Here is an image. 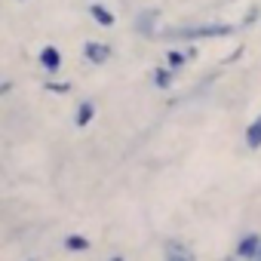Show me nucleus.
<instances>
[{
  "mask_svg": "<svg viewBox=\"0 0 261 261\" xmlns=\"http://www.w3.org/2000/svg\"><path fill=\"white\" fill-rule=\"evenodd\" d=\"M89 240L86 237H80V233H71V237H65V249L68 252H89Z\"/></svg>",
  "mask_w": 261,
  "mask_h": 261,
  "instance_id": "11",
  "label": "nucleus"
},
{
  "mask_svg": "<svg viewBox=\"0 0 261 261\" xmlns=\"http://www.w3.org/2000/svg\"><path fill=\"white\" fill-rule=\"evenodd\" d=\"M243 261H255L258 255H261V237L258 233H246L240 243H237V249H233Z\"/></svg>",
  "mask_w": 261,
  "mask_h": 261,
  "instance_id": "3",
  "label": "nucleus"
},
{
  "mask_svg": "<svg viewBox=\"0 0 261 261\" xmlns=\"http://www.w3.org/2000/svg\"><path fill=\"white\" fill-rule=\"evenodd\" d=\"M92 117H95V101H89V98H86V101H80V105H77L74 126H77V129H86V126L92 123Z\"/></svg>",
  "mask_w": 261,
  "mask_h": 261,
  "instance_id": "6",
  "label": "nucleus"
},
{
  "mask_svg": "<svg viewBox=\"0 0 261 261\" xmlns=\"http://www.w3.org/2000/svg\"><path fill=\"white\" fill-rule=\"evenodd\" d=\"M40 65H43L49 74H56V71L62 68V53H59L56 46H43V49H40Z\"/></svg>",
  "mask_w": 261,
  "mask_h": 261,
  "instance_id": "5",
  "label": "nucleus"
},
{
  "mask_svg": "<svg viewBox=\"0 0 261 261\" xmlns=\"http://www.w3.org/2000/svg\"><path fill=\"white\" fill-rule=\"evenodd\" d=\"M255 261H261V255H258V258H255Z\"/></svg>",
  "mask_w": 261,
  "mask_h": 261,
  "instance_id": "16",
  "label": "nucleus"
},
{
  "mask_svg": "<svg viewBox=\"0 0 261 261\" xmlns=\"http://www.w3.org/2000/svg\"><path fill=\"white\" fill-rule=\"evenodd\" d=\"M157 16H160L157 10L142 13V16H139V34H157V31H154V19H157Z\"/></svg>",
  "mask_w": 261,
  "mask_h": 261,
  "instance_id": "12",
  "label": "nucleus"
},
{
  "mask_svg": "<svg viewBox=\"0 0 261 261\" xmlns=\"http://www.w3.org/2000/svg\"><path fill=\"white\" fill-rule=\"evenodd\" d=\"M163 261H197V255L191 252V246H185L181 240H169L166 243V258Z\"/></svg>",
  "mask_w": 261,
  "mask_h": 261,
  "instance_id": "4",
  "label": "nucleus"
},
{
  "mask_svg": "<svg viewBox=\"0 0 261 261\" xmlns=\"http://www.w3.org/2000/svg\"><path fill=\"white\" fill-rule=\"evenodd\" d=\"M111 261H123V258H120V255H114V258H111Z\"/></svg>",
  "mask_w": 261,
  "mask_h": 261,
  "instance_id": "15",
  "label": "nucleus"
},
{
  "mask_svg": "<svg viewBox=\"0 0 261 261\" xmlns=\"http://www.w3.org/2000/svg\"><path fill=\"white\" fill-rule=\"evenodd\" d=\"M233 25H194V28H172L163 37L169 40H209V37H230Z\"/></svg>",
  "mask_w": 261,
  "mask_h": 261,
  "instance_id": "1",
  "label": "nucleus"
},
{
  "mask_svg": "<svg viewBox=\"0 0 261 261\" xmlns=\"http://www.w3.org/2000/svg\"><path fill=\"white\" fill-rule=\"evenodd\" d=\"M46 89H53V92H68L71 86H68V83H46Z\"/></svg>",
  "mask_w": 261,
  "mask_h": 261,
  "instance_id": "13",
  "label": "nucleus"
},
{
  "mask_svg": "<svg viewBox=\"0 0 261 261\" xmlns=\"http://www.w3.org/2000/svg\"><path fill=\"white\" fill-rule=\"evenodd\" d=\"M194 56H197V49H172V53L166 56V65L178 71V68H181V65H185L188 59H194Z\"/></svg>",
  "mask_w": 261,
  "mask_h": 261,
  "instance_id": "9",
  "label": "nucleus"
},
{
  "mask_svg": "<svg viewBox=\"0 0 261 261\" xmlns=\"http://www.w3.org/2000/svg\"><path fill=\"white\" fill-rule=\"evenodd\" d=\"M151 77H154V86L157 89H169L172 86V77H175V68H169V65L166 68H157Z\"/></svg>",
  "mask_w": 261,
  "mask_h": 261,
  "instance_id": "10",
  "label": "nucleus"
},
{
  "mask_svg": "<svg viewBox=\"0 0 261 261\" xmlns=\"http://www.w3.org/2000/svg\"><path fill=\"white\" fill-rule=\"evenodd\" d=\"M224 261H243V258H240V255H237V252H233V255H227V258H224Z\"/></svg>",
  "mask_w": 261,
  "mask_h": 261,
  "instance_id": "14",
  "label": "nucleus"
},
{
  "mask_svg": "<svg viewBox=\"0 0 261 261\" xmlns=\"http://www.w3.org/2000/svg\"><path fill=\"white\" fill-rule=\"evenodd\" d=\"M246 148H252V151L261 148V114L246 126Z\"/></svg>",
  "mask_w": 261,
  "mask_h": 261,
  "instance_id": "7",
  "label": "nucleus"
},
{
  "mask_svg": "<svg viewBox=\"0 0 261 261\" xmlns=\"http://www.w3.org/2000/svg\"><path fill=\"white\" fill-rule=\"evenodd\" d=\"M89 16H92L98 25H105V28H111V25L117 22V19H114V13H111L108 7H101V4H92V7H89Z\"/></svg>",
  "mask_w": 261,
  "mask_h": 261,
  "instance_id": "8",
  "label": "nucleus"
},
{
  "mask_svg": "<svg viewBox=\"0 0 261 261\" xmlns=\"http://www.w3.org/2000/svg\"><path fill=\"white\" fill-rule=\"evenodd\" d=\"M83 56H86V62H89V65H105V62H111V56H114V49H111L108 43H98V40H89V43L83 46Z\"/></svg>",
  "mask_w": 261,
  "mask_h": 261,
  "instance_id": "2",
  "label": "nucleus"
}]
</instances>
